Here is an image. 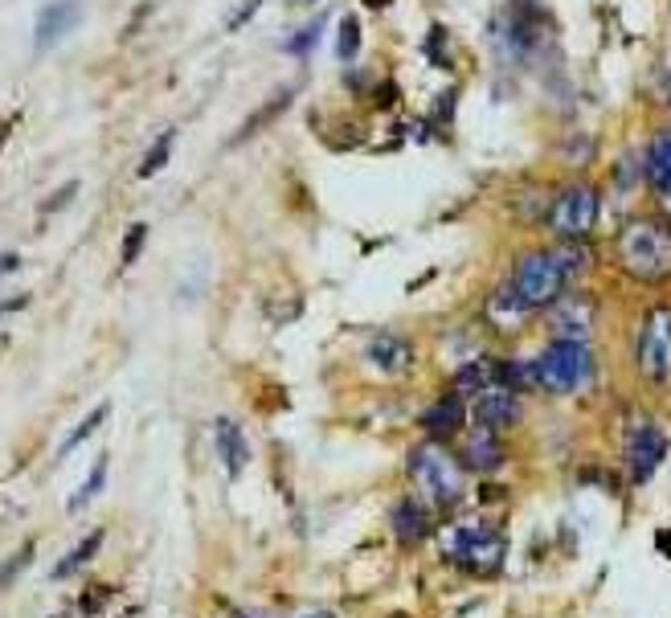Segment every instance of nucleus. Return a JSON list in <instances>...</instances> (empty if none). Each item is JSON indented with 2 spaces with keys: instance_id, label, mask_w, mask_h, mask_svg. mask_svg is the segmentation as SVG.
I'll use <instances>...</instances> for the list:
<instances>
[{
  "instance_id": "nucleus-1",
  "label": "nucleus",
  "mask_w": 671,
  "mask_h": 618,
  "mask_svg": "<svg viewBox=\"0 0 671 618\" xmlns=\"http://www.w3.org/2000/svg\"><path fill=\"white\" fill-rule=\"evenodd\" d=\"M590 267V250H581V242H557V246H536L524 250L512 267V287L520 299L532 307H553L569 283Z\"/></svg>"
},
{
  "instance_id": "nucleus-2",
  "label": "nucleus",
  "mask_w": 671,
  "mask_h": 618,
  "mask_svg": "<svg viewBox=\"0 0 671 618\" xmlns=\"http://www.w3.org/2000/svg\"><path fill=\"white\" fill-rule=\"evenodd\" d=\"M614 254H618V271L631 283L639 287L671 283V217L667 213L631 217L614 238Z\"/></svg>"
},
{
  "instance_id": "nucleus-3",
  "label": "nucleus",
  "mask_w": 671,
  "mask_h": 618,
  "mask_svg": "<svg viewBox=\"0 0 671 618\" xmlns=\"http://www.w3.org/2000/svg\"><path fill=\"white\" fill-rule=\"evenodd\" d=\"M602 217V193L590 181H573L557 189L545 205V230L557 242H590Z\"/></svg>"
},
{
  "instance_id": "nucleus-4",
  "label": "nucleus",
  "mask_w": 671,
  "mask_h": 618,
  "mask_svg": "<svg viewBox=\"0 0 671 618\" xmlns=\"http://www.w3.org/2000/svg\"><path fill=\"white\" fill-rule=\"evenodd\" d=\"M532 365H536V389L573 393L594 381V348L586 340H553Z\"/></svg>"
},
{
  "instance_id": "nucleus-5",
  "label": "nucleus",
  "mask_w": 671,
  "mask_h": 618,
  "mask_svg": "<svg viewBox=\"0 0 671 618\" xmlns=\"http://www.w3.org/2000/svg\"><path fill=\"white\" fill-rule=\"evenodd\" d=\"M446 553L475 578H496L508 561V537L491 524H459L455 537L446 541Z\"/></svg>"
},
{
  "instance_id": "nucleus-6",
  "label": "nucleus",
  "mask_w": 671,
  "mask_h": 618,
  "mask_svg": "<svg viewBox=\"0 0 671 618\" xmlns=\"http://www.w3.org/2000/svg\"><path fill=\"white\" fill-rule=\"evenodd\" d=\"M635 365H639V377L651 385L671 381V303L647 307L635 340Z\"/></svg>"
},
{
  "instance_id": "nucleus-7",
  "label": "nucleus",
  "mask_w": 671,
  "mask_h": 618,
  "mask_svg": "<svg viewBox=\"0 0 671 618\" xmlns=\"http://www.w3.org/2000/svg\"><path fill=\"white\" fill-rule=\"evenodd\" d=\"M410 475L422 483V492L438 504V508H455L463 500V467L455 459H446L442 451H414L410 455Z\"/></svg>"
},
{
  "instance_id": "nucleus-8",
  "label": "nucleus",
  "mask_w": 671,
  "mask_h": 618,
  "mask_svg": "<svg viewBox=\"0 0 671 618\" xmlns=\"http://www.w3.org/2000/svg\"><path fill=\"white\" fill-rule=\"evenodd\" d=\"M594 324H598V303L590 295H561L553 307H549V332L553 340H586L594 336Z\"/></svg>"
},
{
  "instance_id": "nucleus-9",
  "label": "nucleus",
  "mask_w": 671,
  "mask_h": 618,
  "mask_svg": "<svg viewBox=\"0 0 671 618\" xmlns=\"http://www.w3.org/2000/svg\"><path fill=\"white\" fill-rule=\"evenodd\" d=\"M667 459V434L655 422H639L631 434H626V471H631L635 483H647L659 463Z\"/></svg>"
},
{
  "instance_id": "nucleus-10",
  "label": "nucleus",
  "mask_w": 671,
  "mask_h": 618,
  "mask_svg": "<svg viewBox=\"0 0 671 618\" xmlns=\"http://www.w3.org/2000/svg\"><path fill=\"white\" fill-rule=\"evenodd\" d=\"M78 25H82V5H78V0H46V5L37 9V21H33V50L37 54L54 50L58 41H66Z\"/></svg>"
},
{
  "instance_id": "nucleus-11",
  "label": "nucleus",
  "mask_w": 671,
  "mask_h": 618,
  "mask_svg": "<svg viewBox=\"0 0 671 618\" xmlns=\"http://www.w3.org/2000/svg\"><path fill=\"white\" fill-rule=\"evenodd\" d=\"M643 176L659 201V213L671 217V127L655 131L647 152H643Z\"/></svg>"
},
{
  "instance_id": "nucleus-12",
  "label": "nucleus",
  "mask_w": 671,
  "mask_h": 618,
  "mask_svg": "<svg viewBox=\"0 0 671 618\" xmlns=\"http://www.w3.org/2000/svg\"><path fill=\"white\" fill-rule=\"evenodd\" d=\"M463 422H467V406H463V393L459 389L434 397V402L422 410V430H426V438H434V443L455 438L463 430Z\"/></svg>"
},
{
  "instance_id": "nucleus-13",
  "label": "nucleus",
  "mask_w": 671,
  "mask_h": 618,
  "mask_svg": "<svg viewBox=\"0 0 671 618\" xmlns=\"http://www.w3.org/2000/svg\"><path fill=\"white\" fill-rule=\"evenodd\" d=\"M365 361H369L377 373H385V377H401V373L414 369V344L401 340L397 332H381V336L369 340Z\"/></svg>"
},
{
  "instance_id": "nucleus-14",
  "label": "nucleus",
  "mask_w": 671,
  "mask_h": 618,
  "mask_svg": "<svg viewBox=\"0 0 671 618\" xmlns=\"http://www.w3.org/2000/svg\"><path fill=\"white\" fill-rule=\"evenodd\" d=\"M475 422L479 426H491V430H504V426H512L516 418H520V397H516V389H508V385H491V389H483V393H475Z\"/></svg>"
},
{
  "instance_id": "nucleus-15",
  "label": "nucleus",
  "mask_w": 671,
  "mask_h": 618,
  "mask_svg": "<svg viewBox=\"0 0 671 618\" xmlns=\"http://www.w3.org/2000/svg\"><path fill=\"white\" fill-rule=\"evenodd\" d=\"M389 524H393V537L406 545V549H414V545H422V541L430 537V508H426L418 496H406V500L393 504Z\"/></svg>"
},
{
  "instance_id": "nucleus-16",
  "label": "nucleus",
  "mask_w": 671,
  "mask_h": 618,
  "mask_svg": "<svg viewBox=\"0 0 671 618\" xmlns=\"http://www.w3.org/2000/svg\"><path fill=\"white\" fill-rule=\"evenodd\" d=\"M504 443H500V430H491V426H479L475 434H467V443H463V467L467 471H500L504 467Z\"/></svg>"
},
{
  "instance_id": "nucleus-17",
  "label": "nucleus",
  "mask_w": 671,
  "mask_h": 618,
  "mask_svg": "<svg viewBox=\"0 0 671 618\" xmlns=\"http://www.w3.org/2000/svg\"><path fill=\"white\" fill-rule=\"evenodd\" d=\"M213 443H217V459H221V467H226V475L238 479V475L246 471V463H250V447H246L242 426L230 422V418H217V426H213Z\"/></svg>"
},
{
  "instance_id": "nucleus-18",
  "label": "nucleus",
  "mask_w": 671,
  "mask_h": 618,
  "mask_svg": "<svg viewBox=\"0 0 671 618\" xmlns=\"http://www.w3.org/2000/svg\"><path fill=\"white\" fill-rule=\"evenodd\" d=\"M487 312H491V320H496L500 328H512V324H520L528 312H532V307L520 299V291L512 287V279L496 291V295H491V303H487Z\"/></svg>"
},
{
  "instance_id": "nucleus-19",
  "label": "nucleus",
  "mask_w": 671,
  "mask_h": 618,
  "mask_svg": "<svg viewBox=\"0 0 671 618\" xmlns=\"http://www.w3.org/2000/svg\"><path fill=\"white\" fill-rule=\"evenodd\" d=\"M491 385H500V361H467L459 373H455V389L459 393H483Z\"/></svg>"
},
{
  "instance_id": "nucleus-20",
  "label": "nucleus",
  "mask_w": 671,
  "mask_h": 618,
  "mask_svg": "<svg viewBox=\"0 0 671 618\" xmlns=\"http://www.w3.org/2000/svg\"><path fill=\"white\" fill-rule=\"evenodd\" d=\"M99 545H103V528H95V533L91 537H82L58 565H54V582H62V578H74V573L86 565V561H91L95 553H99Z\"/></svg>"
},
{
  "instance_id": "nucleus-21",
  "label": "nucleus",
  "mask_w": 671,
  "mask_h": 618,
  "mask_svg": "<svg viewBox=\"0 0 671 618\" xmlns=\"http://www.w3.org/2000/svg\"><path fill=\"white\" fill-rule=\"evenodd\" d=\"M291 99H295V86H283V91H279V95H275L271 103H266L262 111H254V115L246 119V127H242V131H238V136H234V144L250 140V136H254V131H262L266 123H275V119H279V115L287 111V103H291Z\"/></svg>"
},
{
  "instance_id": "nucleus-22",
  "label": "nucleus",
  "mask_w": 671,
  "mask_h": 618,
  "mask_svg": "<svg viewBox=\"0 0 671 618\" xmlns=\"http://www.w3.org/2000/svg\"><path fill=\"white\" fill-rule=\"evenodd\" d=\"M324 25H328V13H324V17H316V21H307L303 29H295V33H291V41H287L283 50H287L291 58H307L311 50L320 46V37H324Z\"/></svg>"
},
{
  "instance_id": "nucleus-23",
  "label": "nucleus",
  "mask_w": 671,
  "mask_h": 618,
  "mask_svg": "<svg viewBox=\"0 0 671 618\" xmlns=\"http://www.w3.org/2000/svg\"><path fill=\"white\" fill-rule=\"evenodd\" d=\"M103 418H107V406H95L91 414H86V418H82V422H78V426L70 430V438H62L58 455H74V451H78V447L86 443V438H91V434H95V430L103 426Z\"/></svg>"
},
{
  "instance_id": "nucleus-24",
  "label": "nucleus",
  "mask_w": 671,
  "mask_h": 618,
  "mask_svg": "<svg viewBox=\"0 0 671 618\" xmlns=\"http://www.w3.org/2000/svg\"><path fill=\"white\" fill-rule=\"evenodd\" d=\"M172 144H176V131H160V140L148 148V156L140 160V181H152V176L168 164V156H172Z\"/></svg>"
},
{
  "instance_id": "nucleus-25",
  "label": "nucleus",
  "mask_w": 671,
  "mask_h": 618,
  "mask_svg": "<svg viewBox=\"0 0 671 618\" xmlns=\"http://www.w3.org/2000/svg\"><path fill=\"white\" fill-rule=\"evenodd\" d=\"M103 483H107V459H99V463H95V471L86 475V483H82V488L70 496V512H82L86 504H91V500L103 492Z\"/></svg>"
},
{
  "instance_id": "nucleus-26",
  "label": "nucleus",
  "mask_w": 671,
  "mask_h": 618,
  "mask_svg": "<svg viewBox=\"0 0 671 618\" xmlns=\"http://www.w3.org/2000/svg\"><path fill=\"white\" fill-rule=\"evenodd\" d=\"M500 385H508V389H536V365L532 361H500Z\"/></svg>"
},
{
  "instance_id": "nucleus-27",
  "label": "nucleus",
  "mask_w": 671,
  "mask_h": 618,
  "mask_svg": "<svg viewBox=\"0 0 671 618\" xmlns=\"http://www.w3.org/2000/svg\"><path fill=\"white\" fill-rule=\"evenodd\" d=\"M356 50H361V21H356L352 13L340 17V37H336V58L340 62H352Z\"/></svg>"
},
{
  "instance_id": "nucleus-28",
  "label": "nucleus",
  "mask_w": 671,
  "mask_h": 618,
  "mask_svg": "<svg viewBox=\"0 0 671 618\" xmlns=\"http://www.w3.org/2000/svg\"><path fill=\"white\" fill-rule=\"evenodd\" d=\"M144 242H148V226H144V222H136V226H127V238H123V250H119V258H123V267H136V258H140Z\"/></svg>"
},
{
  "instance_id": "nucleus-29",
  "label": "nucleus",
  "mask_w": 671,
  "mask_h": 618,
  "mask_svg": "<svg viewBox=\"0 0 671 618\" xmlns=\"http://www.w3.org/2000/svg\"><path fill=\"white\" fill-rule=\"evenodd\" d=\"M639 181H647L643 164H639L635 156H622V160L614 164V185H618V189H631V185H639Z\"/></svg>"
},
{
  "instance_id": "nucleus-30",
  "label": "nucleus",
  "mask_w": 671,
  "mask_h": 618,
  "mask_svg": "<svg viewBox=\"0 0 671 618\" xmlns=\"http://www.w3.org/2000/svg\"><path fill=\"white\" fill-rule=\"evenodd\" d=\"M442 46H446V29H442V25H434V29H430V37H426V58H430L434 66H446Z\"/></svg>"
},
{
  "instance_id": "nucleus-31",
  "label": "nucleus",
  "mask_w": 671,
  "mask_h": 618,
  "mask_svg": "<svg viewBox=\"0 0 671 618\" xmlns=\"http://www.w3.org/2000/svg\"><path fill=\"white\" fill-rule=\"evenodd\" d=\"M103 606H107V586L86 590V598H82V614H99Z\"/></svg>"
},
{
  "instance_id": "nucleus-32",
  "label": "nucleus",
  "mask_w": 671,
  "mask_h": 618,
  "mask_svg": "<svg viewBox=\"0 0 671 618\" xmlns=\"http://www.w3.org/2000/svg\"><path fill=\"white\" fill-rule=\"evenodd\" d=\"M258 5H262V0H242V9H238L230 21H226V29H242V25H246V21L258 13Z\"/></svg>"
},
{
  "instance_id": "nucleus-33",
  "label": "nucleus",
  "mask_w": 671,
  "mask_h": 618,
  "mask_svg": "<svg viewBox=\"0 0 671 618\" xmlns=\"http://www.w3.org/2000/svg\"><path fill=\"white\" fill-rule=\"evenodd\" d=\"M455 91H446V95H438V107H434V119L438 123H451V107H455Z\"/></svg>"
},
{
  "instance_id": "nucleus-34",
  "label": "nucleus",
  "mask_w": 671,
  "mask_h": 618,
  "mask_svg": "<svg viewBox=\"0 0 671 618\" xmlns=\"http://www.w3.org/2000/svg\"><path fill=\"white\" fill-rule=\"evenodd\" d=\"M74 193H78V185L70 181V185L62 189V193H54V197L46 201V213H54V209H62V205H70V197H74Z\"/></svg>"
},
{
  "instance_id": "nucleus-35",
  "label": "nucleus",
  "mask_w": 671,
  "mask_h": 618,
  "mask_svg": "<svg viewBox=\"0 0 671 618\" xmlns=\"http://www.w3.org/2000/svg\"><path fill=\"white\" fill-rule=\"evenodd\" d=\"M29 557H33V545H25V549H21V553H17L13 561H9V569H5V582H13V578H17V569H21V565H25Z\"/></svg>"
},
{
  "instance_id": "nucleus-36",
  "label": "nucleus",
  "mask_w": 671,
  "mask_h": 618,
  "mask_svg": "<svg viewBox=\"0 0 671 618\" xmlns=\"http://www.w3.org/2000/svg\"><path fill=\"white\" fill-rule=\"evenodd\" d=\"M13 271H21V258L9 250V254H5V275H13Z\"/></svg>"
},
{
  "instance_id": "nucleus-37",
  "label": "nucleus",
  "mask_w": 671,
  "mask_h": 618,
  "mask_svg": "<svg viewBox=\"0 0 671 618\" xmlns=\"http://www.w3.org/2000/svg\"><path fill=\"white\" fill-rule=\"evenodd\" d=\"M655 545H659V549L671 557V533H659V537H655Z\"/></svg>"
},
{
  "instance_id": "nucleus-38",
  "label": "nucleus",
  "mask_w": 671,
  "mask_h": 618,
  "mask_svg": "<svg viewBox=\"0 0 671 618\" xmlns=\"http://www.w3.org/2000/svg\"><path fill=\"white\" fill-rule=\"evenodd\" d=\"M361 5H369V9H385V5H393V0H361Z\"/></svg>"
},
{
  "instance_id": "nucleus-39",
  "label": "nucleus",
  "mask_w": 671,
  "mask_h": 618,
  "mask_svg": "<svg viewBox=\"0 0 671 618\" xmlns=\"http://www.w3.org/2000/svg\"><path fill=\"white\" fill-rule=\"evenodd\" d=\"M303 618H336L332 610H311V614H303Z\"/></svg>"
},
{
  "instance_id": "nucleus-40",
  "label": "nucleus",
  "mask_w": 671,
  "mask_h": 618,
  "mask_svg": "<svg viewBox=\"0 0 671 618\" xmlns=\"http://www.w3.org/2000/svg\"><path fill=\"white\" fill-rule=\"evenodd\" d=\"M287 5H291V9H303V5H316V0H287Z\"/></svg>"
},
{
  "instance_id": "nucleus-41",
  "label": "nucleus",
  "mask_w": 671,
  "mask_h": 618,
  "mask_svg": "<svg viewBox=\"0 0 671 618\" xmlns=\"http://www.w3.org/2000/svg\"><path fill=\"white\" fill-rule=\"evenodd\" d=\"M667 103H671V74H667Z\"/></svg>"
},
{
  "instance_id": "nucleus-42",
  "label": "nucleus",
  "mask_w": 671,
  "mask_h": 618,
  "mask_svg": "<svg viewBox=\"0 0 671 618\" xmlns=\"http://www.w3.org/2000/svg\"><path fill=\"white\" fill-rule=\"evenodd\" d=\"M123 618H140V610H131V614H123Z\"/></svg>"
},
{
  "instance_id": "nucleus-43",
  "label": "nucleus",
  "mask_w": 671,
  "mask_h": 618,
  "mask_svg": "<svg viewBox=\"0 0 671 618\" xmlns=\"http://www.w3.org/2000/svg\"><path fill=\"white\" fill-rule=\"evenodd\" d=\"M234 618H254V614H234Z\"/></svg>"
}]
</instances>
